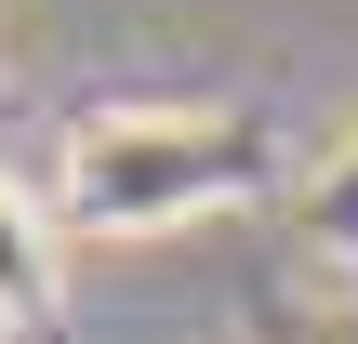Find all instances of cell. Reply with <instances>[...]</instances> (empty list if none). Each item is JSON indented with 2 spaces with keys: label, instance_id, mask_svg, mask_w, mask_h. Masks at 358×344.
<instances>
[{
  "label": "cell",
  "instance_id": "cell-1",
  "mask_svg": "<svg viewBox=\"0 0 358 344\" xmlns=\"http://www.w3.org/2000/svg\"><path fill=\"white\" fill-rule=\"evenodd\" d=\"M213 186H252V133L239 119L146 106V119H80L66 133V199L93 225H159L173 199H213Z\"/></svg>",
  "mask_w": 358,
  "mask_h": 344
},
{
  "label": "cell",
  "instance_id": "cell-2",
  "mask_svg": "<svg viewBox=\"0 0 358 344\" xmlns=\"http://www.w3.org/2000/svg\"><path fill=\"white\" fill-rule=\"evenodd\" d=\"M53 305V212L0 172V318H40Z\"/></svg>",
  "mask_w": 358,
  "mask_h": 344
}]
</instances>
